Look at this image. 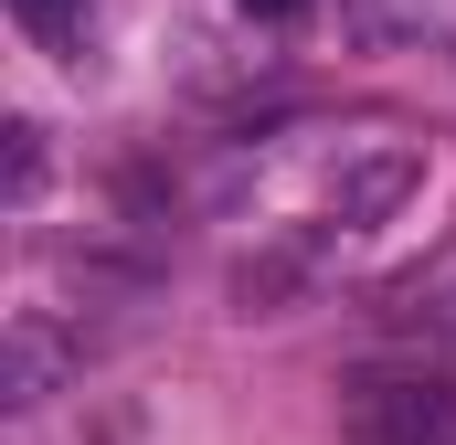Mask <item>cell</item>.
Instances as JSON below:
<instances>
[{"label": "cell", "instance_id": "6da1fadb", "mask_svg": "<svg viewBox=\"0 0 456 445\" xmlns=\"http://www.w3.org/2000/svg\"><path fill=\"white\" fill-rule=\"evenodd\" d=\"M340 445H456V392L436 371H361L340 392Z\"/></svg>", "mask_w": 456, "mask_h": 445}, {"label": "cell", "instance_id": "7a4b0ae2", "mask_svg": "<svg viewBox=\"0 0 456 445\" xmlns=\"http://www.w3.org/2000/svg\"><path fill=\"white\" fill-rule=\"evenodd\" d=\"M64 360H75V350L53 329V308H21V319H11V403H43V392L64 382Z\"/></svg>", "mask_w": 456, "mask_h": 445}, {"label": "cell", "instance_id": "3957f363", "mask_svg": "<svg viewBox=\"0 0 456 445\" xmlns=\"http://www.w3.org/2000/svg\"><path fill=\"white\" fill-rule=\"evenodd\" d=\"M11 21L43 43V53H64V43H86V21H96V0H11Z\"/></svg>", "mask_w": 456, "mask_h": 445}, {"label": "cell", "instance_id": "277c9868", "mask_svg": "<svg viewBox=\"0 0 456 445\" xmlns=\"http://www.w3.org/2000/svg\"><path fill=\"white\" fill-rule=\"evenodd\" d=\"M32 191H43V127H32V117H11V202L32 213Z\"/></svg>", "mask_w": 456, "mask_h": 445}, {"label": "cell", "instance_id": "5b68a950", "mask_svg": "<svg viewBox=\"0 0 456 445\" xmlns=\"http://www.w3.org/2000/svg\"><path fill=\"white\" fill-rule=\"evenodd\" d=\"M244 11H255V21H297L308 0H244Z\"/></svg>", "mask_w": 456, "mask_h": 445}]
</instances>
